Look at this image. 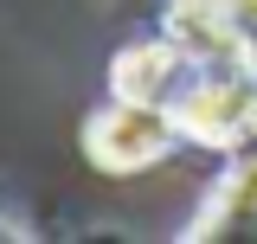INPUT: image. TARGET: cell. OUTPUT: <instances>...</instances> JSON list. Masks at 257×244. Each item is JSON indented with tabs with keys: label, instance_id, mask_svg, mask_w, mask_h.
Returning a JSON list of instances; mask_svg holds the SVG:
<instances>
[{
	"label": "cell",
	"instance_id": "obj_1",
	"mask_svg": "<svg viewBox=\"0 0 257 244\" xmlns=\"http://www.w3.org/2000/svg\"><path fill=\"white\" fill-rule=\"evenodd\" d=\"M174 122L161 103H116V109H103V116L84 129V148H90L96 167H109V174H135V167H148L167 142H174Z\"/></svg>",
	"mask_w": 257,
	"mask_h": 244
},
{
	"label": "cell",
	"instance_id": "obj_2",
	"mask_svg": "<svg viewBox=\"0 0 257 244\" xmlns=\"http://www.w3.org/2000/svg\"><path fill=\"white\" fill-rule=\"evenodd\" d=\"M174 116L199 142H238V135L257 129V84L251 77H199L174 103Z\"/></svg>",
	"mask_w": 257,
	"mask_h": 244
},
{
	"label": "cell",
	"instance_id": "obj_3",
	"mask_svg": "<svg viewBox=\"0 0 257 244\" xmlns=\"http://www.w3.org/2000/svg\"><path fill=\"white\" fill-rule=\"evenodd\" d=\"M174 71H180V52L174 45H142V52H128L116 64V96H128V103H161L167 84H174Z\"/></svg>",
	"mask_w": 257,
	"mask_h": 244
},
{
	"label": "cell",
	"instance_id": "obj_4",
	"mask_svg": "<svg viewBox=\"0 0 257 244\" xmlns=\"http://www.w3.org/2000/svg\"><path fill=\"white\" fill-rule=\"evenodd\" d=\"M206 212H212V218L199 225V238H206V231H238V218L257 212V154L238 167V174H231V180H225V193L206 206Z\"/></svg>",
	"mask_w": 257,
	"mask_h": 244
},
{
	"label": "cell",
	"instance_id": "obj_5",
	"mask_svg": "<svg viewBox=\"0 0 257 244\" xmlns=\"http://www.w3.org/2000/svg\"><path fill=\"white\" fill-rule=\"evenodd\" d=\"M225 13H231L238 45H244V52H257V0H225Z\"/></svg>",
	"mask_w": 257,
	"mask_h": 244
}]
</instances>
